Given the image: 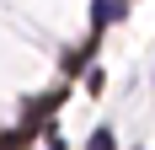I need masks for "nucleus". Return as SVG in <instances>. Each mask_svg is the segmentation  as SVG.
Instances as JSON below:
<instances>
[{
    "instance_id": "nucleus-1",
    "label": "nucleus",
    "mask_w": 155,
    "mask_h": 150,
    "mask_svg": "<svg viewBox=\"0 0 155 150\" xmlns=\"http://www.w3.org/2000/svg\"><path fill=\"white\" fill-rule=\"evenodd\" d=\"M118 16H123L118 0H96V27H107V22H118Z\"/></svg>"
},
{
    "instance_id": "nucleus-2",
    "label": "nucleus",
    "mask_w": 155,
    "mask_h": 150,
    "mask_svg": "<svg viewBox=\"0 0 155 150\" xmlns=\"http://www.w3.org/2000/svg\"><path fill=\"white\" fill-rule=\"evenodd\" d=\"M86 150H118V139H112L107 129H96V134H91V145H86Z\"/></svg>"
},
{
    "instance_id": "nucleus-3",
    "label": "nucleus",
    "mask_w": 155,
    "mask_h": 150,
    "mask_svg": "<svg viewBox=\"0 0 155 150\" xmlns=\"http://www.w3.org/2000/svg\"><path fill=\"white\" fill-rule=\"evenodd\" d=\"M48 150H64V139H48Z\"/></svg>"
}]
</instances>
